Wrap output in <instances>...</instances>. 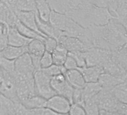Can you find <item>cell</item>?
I'll list each match as a JSON object with an SVG mask.
<instances>
[{"label":"cell","instance_id":"cell-15","mask_svg":"<svg viewBox=\"0 0 127 115\" xmlns=\"http://www.w3.org/2000/svg\"><path fill=\"white\" fill-rule=\"evenodd\" d=\"M1 52L6 58L15 61L18 58L28 52V46H14L8 45Z\"/></svg>","mask_w":127,"mask_h":115},{"label":"cell","instance_id":"cell-28","mask_svg":"<svg viewBox=\"0 0 127 115\" xmlns=\"http://www.w3.org/2000/svg\"><path fill=\"white\" fill-rule=\"evenodd\" d=\"M68 55L71 57H73L75 59V61L77 63V65L79 68H84L86 67V61L85 58V55L84 52L76 51V52H70L68 53Z\"/></svg>","mask_w":127,"mask_h":115},{"label":"cell","instance_id":"cell-10","mask_svg":"<svg viewBox=\"0 0 127 115\" xmlns=\"http://www.w3.org/2000/svg\"><path fill=\"white\" fill-rule=\"evenodd\" d=\"M7 37L8 45L14 46H28L32 40L23 36L16 27H7Z\"/></svg>","mask_w":127,"mask_h":115},{"label":"cell","instance_id":"cell-39","mask_svg":"<svg viewBox=\"0 0 127 115\" xmlns=\"http://www.w3.org/2000/svg\"><path fill=\"white\" fill-rule=\"evenodd\" d=\"M7 33V26L0 23V36Z\"/></svg>","mask_w":127,"mask_h":115},{"label":"cell","instance_id":"cell-25","mask_svg":"<svg viewBox=\"0 0 127 115\" xmlns=\"http://www.w3.org/2000/svg\"><path fill=\"white\" fill-rule=\"evenodd\" d=\"M114 60L127 71V49L123 46L120 49L113 52Z\"/></svg>","mask_w":127,"mask_h":115},{"label":"cell","instance_id":"cell-43","mask_svg":"<svg viewBox=\"0 0 127 115\" xmlns=\"http://www.w3.org/2000/svg\"><path fill=\"white\" fill-rule=\"evenodd\" d=\"M1 1L3 2V3H5V5H6V2H7V0H1Z\"/></svg>","mask_w":127,"mask_h":115},{"label":"cell","instance_id":"cell-4","mask_svg":"<svg viewBox=\"0 0 127 115\" xmlns=\"http://www.w3.org/2000/svg\"><path fill=\"white\" fill-rule=\"evenodd\" d=\"M51 85L56 94L64 96L73 104L74 87L67 82L64 74H59L51 79Z\"/></svg>","mask_w":127,"mask_h":115},{"label":"cell","instance_id":"cell-37","mask_svg":"<svg viewBox=\"0 0 127 115\" xmlns=\"http://www.w3.org/2000/svg\"><path fill=\"white\" fill-rule=\"evenodd\" d=\"M8 46L7 33L0 36V52H2Z\"/></svg>","mask_w":127,"mask_h":115},{"label":"cell","instance_id":"cell-24","mask_svg":"<svg viewBox=\"0 0 127 115\" xmlns=\"http://www.w3.org/2000/svg\"><path fill=\"white\" fill-rule=\"evenodd\" d=\"M113 93L120 102L127 104V81L117 85L113 89Z\"/></svg>","mask_w":127,"mask_h":115},{"label":"cell","instance_id":"cell-5","mask_svg":"<svg viewBox=\"0 0 127 115\" xmlns=\"http://www.w3.org/2000/svg\"><path fill=\"white\" fill-rule=\"evenodd\" d=\"M100 110L117 111L120 101L113 93V90L102 89L94 99Z\"/></svg>","mask_w":127,"mask_h":115},{"label":"cell","instance_id":"cell-31","mask_svg":"<svg viewBox=\"0 0 127 115\" xmlns=\"http://www.w3.org/2000/svg\"><path fill=\"white\" fill-rule=\"evenodd\" d=\"M53 64V58H52V53L49 52H45L43 55L41 60H40V66L41 69L47 68L50 66H52Z\"/></svg>","mask_w":127,"mask_h":115},{"label":"cell","instance_id":"cell-38","mask_svg":"<svg viewBox=\"0 0 127 115\" xmlns=\"http://www.w3.org/2000/svg\"><path fill=\"white\" fill-rule=\"evenodd\" d=\"M99 115H122V114L114 111H107V110L99 109Z\"/></svg>","mask_w":127,"mask_h":115},{"label":"cell","instance_id":"cell-12","mask_svg":"<svg viewBox=\"0 0 127 115\" xmlns=\"http://www.w3.org/2000/svg\"><path fill=\"white\" fill-rule=\"evenodd\" d=\"M82 73L86 82H98L99 76L105 73L100 66L86 67L84 68H78Z\"/></svg>","mask_w":127,"mask_h":115},{"label":"cell","instance_id":"cell-44","mask_svg":"<svg viewBox=\"0 0 127 115\" xmlns=\"http://www.w3.org/2000/svg\"><path fill=\"white\" fill-rule=\"evenodd\" d=\"M2 4H5V3H3V2L1 1V0H0V5H2Z\"/></svg>","mask_w":127,"mask_h":115},{"label":"cell","instance_id":"cell-1","mask_svg":"<svg viewBox=\"0 0 127 115\" xmlns=\"http://www.w3.org/2000/svg\"><path fill=\"white\" fill-rule=\"evenodd\" d=\"M92 34L94 48L115 52L127 43V32L123 24L117 19H112L107 25L88 28Z\"/></svg>","mask_w":127,"mask_h":115},{"label":"cell","instance_id":"cell-45","mask_svg":"<svg viewBox=\"0 0 127 115\" xmlns=\"http://www.w3.org/2000/svg\"><path fill=\"white\" fill-rule=\"evenodd\" d=\"M124 47H125V48H126V49H127V43H126V45L124 46Z\"/></svg>","mask_w":127,"mask_h":115},{"label":"cell","instance_id":"cell-20","mask_svg":"<svg viewBox=\"0 0 127 115\" xmlns=\"http://www.w3.org/2000/svg\"><path fill=\"white\" fill-rule=\"evenodd\" d=\"M15 27L17 29V30L25 37L32 39V40H40L42 41H44L46 37H43L42 35H40V34H38L37 32L34 31V30L31 29L30 28L27 27L26 26H25L23 23H22L20 20L17 21V23H16Z\"/></svg>","mask_w":127,"mask_h":115},{"label":"cell","instance_id":"cell-13","mask_svg":"<svg viewBox=\"0 0 127 115\" xmlns=\"http://www.w3.org/2000/svg\"><path fill=\"white\" fill-rule=\"evenodd\" d=\"M64 75L67 82L74 88H83L86 84L84 76L79 69L67 70Z\"/></svg>","mask_w":127,"mask_h":115},{"label":"cell","instance_id":"cell-30","mask_svg":"<svg viewBox=\"0 0 127 115\" xmlns=\"http://www.w3.org/2000/svg\"><path fill=\"white\" fill-rule=\"evenodd\" d=\"M73 104H78L84 107L85 100L82 88H74L73 94Z\"/></svg>","mask_w":127,"mask_h":115},{"label":"cell","instance_id":"cell-11","mask_svg":"<svg viewBox=\"0 0 127 115\" xmlns=\"http://www.w3.org/2000/svg\"><path fill=\"white\" fill-rule=\"evenodd\" d=\"M17 16L19 20L22 23H23L25 26H26L27 27L34 30V31L37 32L43 37H44L46 38L47 37L39 30V29L37 27V22H36V11H22L17 13Z\"/></svg>","mask_w":127,"mask_h":115},{"label":"cell","instance_id":"cell-8","mask_svg":"<svg viewBox=\"0 0 127 115\" xmlns=\"http://www.w3.org/2000/svg\"><path fill=\"white\" fill-rule=\"evenodd\" d=\"M102 68L105 73L111 74L123 82L127 81V71L114 60L113 55L102 65Z\"/></svg>","mask_w":127,"mask_h":115},{"label":"cell","instance_id":"cell-40","mask_svg":"<svg viewBox=\"0 0 127 115\" xmlns=\"http://www.w3.org/2000/svg\"><path fill=\"white\" fill-rule=\"evenodd\" d=\"M20 0H7L6 5L8 7H12L13 5H14L15 4H17Z\"/></svg>","mask_w":127,"mask_h":115},{"label":"cell","instance_id":"cell-21","mask_svg":"<svg viewBox=\"0 0 127 115\" xmlns=\"http://www.w3.org/2000/svg\"><path fill=\"white\" fill-rule=\"evenodd\" d=\"M90 2L97 7L108 8L111 14L115 17L120 0H90Z\"/></svg>","mask_w":127,"mask_h":115},{"label":"cell","instance_id":"cell-2","mask_svg":"<svg viewBox=\"0 0 127 115\" xmlns=\"http://www.w3.org/2000/svg\"><path fill=\"white\" fill-rule=\"evenodd\" d=\"M34 79L37 95L46 99H49L56 95L55 91L51 85V78L46 75L43 72L42 69L35 71L34 74Z\"/></svg>","mask_w":127,"mask_h":115},{"label":"cell","instance_id":"cell-9","mask_svg":"<svg viewBox=\"0 0 127 115\" xmlns=\"http://www.w3.org/2000/svg\"><path fill=\"white\" fill-rule=\"evenodd\" d=\"M58 44L63 46L69 52H85L87 49L85 44L78 38L62 35L58 40Z\"/></svg>","mask_w":127,"mask_h":115},{"label":"cell","instance_id":"cell-32","mask_svg":"<svg viewBox=\"0 0 127 115\" xmlns=\"http://www.w3.org/2000/svg\"><path fill=\"white\" fill-rule=\"evenodd\" d=\"M44 45H45V49L46 52H49L50 53H52L57 48L58 43V40L55 38L53 37H46L44 40Z\"/></svg>","mask_w":127,"mask_h":115},{"label":"cell","instance_id":"cell-27","mask_svg":"<svg viewBox=\"0 0 127 115\" xmlns=\"http://www.w3.org/2000/svg\"><path fill=\"white\" fill-rule=\"evenodd\" d=\"M84 108L87 115H99V108L94 99L85 102Z\"/></svg>","mask_w":127,"mask_h":115},{"label":"cell","instance_id":"cell-7","mask_svg":"<svg viewBox=\"0 0 127 115\" xmlns=\"http://www.w3.org/2000/svg\"><path fill=\"white\" fill-rule=\"evenodd\" d=\"M15 71L24 75L34 76L36 70L29 52L25 53L15 60Z\"/></svg>","mask_w":127,"mask_h":115},{"label":"cell","instance_id":"cell-6","mask_svg":"<svg viewBox=\"0 0 127 115\" xmlns=\"http://www.w3.org/2000/svg\"><path fill=\"white\" fill-rule=\"evenodd\" d=\"M72 103L64 96L56 94L47 99L46 107L58 114H68Z\"/></svg>","mask_w":127,"mask_h":115},{"label":"cell","instance_id":"cell-33","mask_svg":"<svg viewBox=\"0 0 127 115\" xmlns=\"http://www.w3.org/2000/svg\"><path fill=\"white\" fill-rule=\"evenodd\" d=\"M9 10L10 8L7 5H0V23L5 25V26H7V20Z\"/></svg>","mask_w":127,"mask_h":115},{"label":"cell","instance_id":"cell-3","mask_svg":"<svg viewBox=\"0 0 127 115\" xmlns=\"http://www.w3.org/2000/svg\"><path fill=\"white\" fill-rule=\"evenodd\" d=\"M87 67L102 65L112 57L113 52L99 48H91L84 52Z\"/></svg>","mask_w":127,"mask_h":115},{"label":"cell","instance_id":"cell-42","mask_svg":"<svg viewBox=\"0 0 127 115\" xmlns=\"http://www.w3.org/2000/svg\"><path fill=\"white\" fill-rule=\"evenodd\" d=\"M120 2H124V3H126V4H127V0H120Z\"/></svg>","mask_w":127,"mask_h":115},{"label":"cell","instance_id":"cell-18","mask_svg":"<svg viewBox=\"0 0 127 115\" xmlns=\"http://www.w3.org/2000/svg\"><path fill=\"white\" fill-rule=\"evenodd\" d=\"M46 52L44 41L40 40H32L28 45V52L32 58H41Z\"/></svg>","mask_w":127,"mask_h":115},{"label":"cell","instance_id":"cell-16","mask_svg":"<svg viewBox=\"0 0 127 115\" xmlns=\"http://www.w3.org/2000/svg\"><path fill=\"white\" fill-rule=\"evenodd\" d=\"M98 82L102 86V89L113 90L117 85L123 82V81L114 76L111 74H109L107 73H103L99 76Z\"/></svg>","mask_w":127,"mask_h":115},{"label":"cell","instance_id":"cell-14","mask_svg":"<svg viewBox=\"0 0 127 115\" xmlns=\"http://www.w3.org/2000/svg\"><path fill=\"white\" fill-rule=\"evenodd\" d=\"M67 19L68 17L66 14H61L52 10L50 13L49 22L56 30H58L61 33V36H62L67 24Z\"/></svg>","mask_w":127,"mask_h":115},{"label":"cell","instance_id":"cell-41","mask_svg":"<svg viewBox=\"0 0 127 115\" xmlns=\"http://www.w3.org/2000/svg\"><path fill=\"white\" fill-rule=\"evenodd\" d=\"M5 79V76H4V73L2 71V70L0 68V83H1Z\"/></svg>","mask_w":127,"mask_h":115},{"label":"cell","instance_id":"cell-17","mask_svg":"<svg viewBox=\"0 0 127 115\" xmlns=\"http://www.w3.org/2000/svg\"><path fill=\"white\" fill-rule=\"evenodd\" d=\"M102 89V87L99 82H86L85 85L82 88L85 102L95 99Z\"/></svg>","mask_w":127,"mask_h":115},{"label":"cell","instance_id":"cell-22","mask_svg":"<svg viewBox=\"0 0 127 115\" xmlns=\"http://www.w3.org/2000/svg\"><path fill=\"white\" fill-rule=\"evenodd\" d=\"M47 99L35 95L33 96L29 99H26L21 102V103L26 108L29 109H34V108H45L46 105Z\"/></svg>","mask_w":127,"mask_h":115},{"label":"cell","instance_id":"cell-34","mask_svg":"<svg viewBox=\"0 0 127 115\" xmlns=\"http://www.w3.org/2000/svg\"><path fill=\"white\" fill-rule=\"evenodd\" d=\"M68 114L69 115H87L85 108L82 105L78 104H72Z\"/></svg>","mask_w":127,"mask_h":115},{"label":"cell","instance_id":"cell-29","mask_svg":"<svg viewBox=\"0 0 127 115\" xmlns=\"http://www.w3.org/2000/svg\"><path fill=\"white\" fill-rule=\"evenodd\" d=\"M115 18H117L120 23L127 20V4L120 1L118 8L116 11Z\"/></svg>","mask_w":127,"mask_h":115},{"label":"cell","instance_id":"cell-36","mask_svg":"<svg viewBox=\"0 0 127 115\" xmlns=\"http://www.w3.org/2000/svg\"><path fill=\"white\" fill-rule=\"evenodd\" d=\"M64 67L67 70H76L78 69L79 67L77 65L76 61H75V59L73 58V57L70 56L68 55V57L67 58V60L64 64Z\"/></svg>","mask_w":127,"mask_h":115},{"label":"cell","instance_id":"cell-19","mask_svg":"<svg viewBox=\"0 0 127 115\" xmlns=\"http://www.w3.org/2000/svg\"><path fill=\"white\" fill-rule=\"evenodd\" d=\"M68 53L69 52L64 47L58 44L56 49L52 53L53 64L58 66H64L68 57Z\"/></svg>","mask_w":127,"mask_h":115},{"label":"cell","instance_id":"cell-23","mask_svg":"<svg viewBox=\"0 0 127 115\" xmlns=\"http://www.w3.org/2000/svg\"><path fill=\"white\" fill-rule=\"evenodd\" d=\"M0 68L6 75H13L15 72V61L9 60L3 56L0 52Z\"/></svg>","mask_w":127,"mask_h":115},{"label":"cell","instance_id":"cell-26","mask_svg":"<svg viewBox=\"0 0 127 115\" xmlns=\"http://www.w3.org/2000/svg\"><path fill=\"white\" fill-rule=\"evenodd\" d=\"M43 72L47 75L49 77H50L51 79L55 76H58L59 74H65V73L67 72V70L64 68V66H58L55 64H52V66L45 68V69H42Z\"/></svg>","mask_w":127,"mask_h":115},{"label":"cell","instance_id":"cell-35","mask_svg":"<svg viewBox=\"0 0 127 115\" xmlns=\"http://www.w3.org/2000/svg\"><path fill=\"white\" fill-rule=\"evenodd\" d=\"M23 11H37L35 0H22Z\"/></svg>","mask_w":127,"mask_h":115}]
</instances>
